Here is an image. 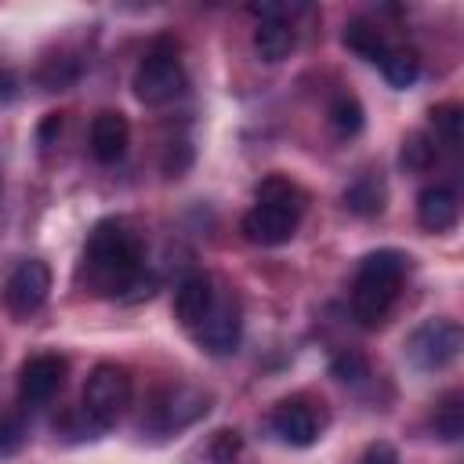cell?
<instances>
[{
  "label": "cell",
  "instance_id": "6da1fadb",
  "mask_svg": "<svg viewBox=\"0 0 464 464\" xmlns=\"http://www.w3.org/2000/svg\"><path fill=\"white\" fill-rule=\"evenodd\" d=\"M80 279L98 297H120V301H141L156 286L152 272L145 268L141 239L123 218H105L91 228L83 243Z\"/></svg>",
  "mask_w": 464,
  "mask_h": 464
},
{
  "label": "cell",
  "instance_id": "7a4b0ae2",
  "mask_svg": "<svg viewBox=\"0 0 464 464\" xmlns=\"http://www.w3.org/2000/svg\"><path fill=\"white\" fill-rule=\"evenodd\" d=\"M301 218H304V192L290 178L268 174L254 192V207L243 214V236L257 246H279L294 239Z\"/></svg>",
  "mask_w": 464,
  "mask_h": 464
},
{
  "label": "cell",
  "instance_id": "3957f363",
  "mask_svg": "<svg viewBox=\"0 0 464 464\" xmlns=\"http://www.w3.org/2000/svg\"><path fill=\"white\" fill-rule=\"evenodd\" d=\"M406 261L410 257L402 250H373L359 261L352 283V315L362 326H381L388 319L406 279Z\"/></svg>",
  "mask_w": 464,
  "mask_h": 464
},
{
  "label": "cell",
  "instance_id": "277c9868",
  "mask_svg": "<svg viewBox=\"0 0 464 464\" xmlns=\"http://www.w3.org/2000/svg\"><path fill=\"white\" fill-rule=\"evenodd\" d=\"M185 62L170 40H156L134 69V94L141 105H167L185 91Z\"/></svg>",
  "mask_w": 464,
  "mask_h": 464
},
{
  "label": "cell",
  "instance_id": "5b68a950",
  "mask_svg": "<svg viewBox=\"0 0 464 464\" xmlns=\"http://www.w3.org/2000/svg\"><path fill=\"white\" fill-rule=\"evenodd\" d=\"M130 377L116 362H98L83 384V413L94 420V428H112L127 406H130Z\"/></svg>",
  "mask_w": 464,
  "mask_h": 464
},
{
  "label": "cell",
  "instance_id": "8992f818",
  "mask_svg": "<svg viewBox=\"0 0 464 464\" xmlns=\"http://www.w3.org/2000/svg\"><path fill=\"white\" fill-rule=\"evenodd\" d=\"M460 344H464V334L453 319H428L410 334L406 355L417 370H446L460 355Z\"/></svg>",
  "mask_w": 464,
  "mask_h": 464
},
{
  "label": "cell",
  "instance_id": "52a82bcc",
  "mask_svg": "<svg viewBox=\"0 0 464 464\" xmlns=\"http://www.w3.org/2000/svg\"><path fill=\"white\" fill-rule=\"evenodd\" d=\"M192 337L199 348H207L210 355H232L239 348V337H243V312H239V301L225 290L214 294V304L207 308V315L192 326Z\"/></svg>",
  "mask_w": 464,
  "mask_h": 464
},
{
  "label": "cell",
  "instance_id": "ba28073f",
  "mask_svg": "<svg viewBox=\"0 0 464 464\" xmlns=\"http://www.w3.org/2000/svg\"><path fill=\"white\" fill-rule=\"evenodd\" d=\"M47 294H51V268H47L40 257L22 261V265L7 276V283H4V304H7V312L18 315V319L40 312L44 301H47Z\"/></svg>",
  "mask_w": 464,
  "mask_h": 464
},
{
  "label": "cell",
  "instance_id": "9c48e42d",
  "mask_svg": "<svg viewBox=\"0 0 464 464\" xmlns=\"http://www.w3.org/2000/svg\"><path fill=\"white\" fill-rule=\"evenodd\" d=\"M65 373H69V362L58 355V352H40L33 359H25L22 373H18V395L25 406H44L51 402L62 384H65Z\"/></svg>",
  "mask_w": 464,
  "mask_h": 464
},
{
  "label": "cell",
  "instance_id": "30bf717a",
  "mask_svg": "<svg viewBox=\"0 0 464 464\" xmlns=\"http://www.w3.org/2000/svg\"><path fill=\"white\" fill-rule=\"evenodd\" d=\"M250 14H257V29H254V51L265 58V62H283L294 44H297V33H294V22L286 18V7H276V4H254Z\"/></svg>",
  "mask_w": 464,
  "mask_h": 464
},
{
  "label": "cell",
  "instance_id": "8fae6325",
  "mask_svg": "<svg viewBox=\"0 0 464 464\" xmlns=\"http://www.w3.org/2000/svg\"><path fill=\"white\" fill-rule=\"evenodd\" d=\"M268 424H272L276 439L286 446H312L319 439V417L304 399H283L272 410Z\"/></svg>",
  "mask_w": 464,
  "mask_h": 464
},
{
  "label": "cell",
  "instance_id": "7c38bea8",
  "mask_svg": "<svg viewBox=\"0 0 464 464\" xmlns=\"http://www.w3.org/2000/svg\"><path fill=\"white\" fill-rule=\"evenodd\" d=\"M127 145H130V123L123 112L105 109L91 120V156L98 163H105V167L120 163L127 156Z\"/></svg>",
  "mask_w": 464,
  "mask_h": 464
},
{
  "label": "cell",
  "instance_id": "4fadbf2b",
  "mask_svg": "<svg viewBox=\"0 0 464 464\" xmlns=\"http://www.w3.org/2000/svg\"><path fill=\"white\" fill-rule=\"evenodd\" d=\"M214 283L203 276V272H192V276H185L181 283H178V290H174V315H178V323L185 326V330H192L203 315H207V308L214 304Z\"/></svg>",
  "mask_w": 464,
  "mask_h": 464
},
{
  "label": "cell",
  "instance_id": "5bb4252c",
  "mask_svg": "<svg viewBox=\"0 0 464 464\" xmlns=\"http://www.w3.org/2000/svg\"><path fill=\"white\" fill-rule=\"evenodd\" d=\"M457 214H460V203L450 185H428L417 196V221L428 232H450L457 225Z\"/></svg>",
  "mask_w": 464,
  "mask_h": 464
},
{
  "label": "cell",
  "instance_id": "9a60e30c",
  "mask_svg": "<svg viewBox=\"0 0 464 464\" xmlns=\"http://www.w3.org/2000/svg\"><path fill=\"white\" fill-rule=\"evenodd\" d=\"M377 65H381V76H384L392 87H399V91L413 87L417 76H420V58H417L413 47H388Z\"/></svg>",
  "mask_w": 464,
  "mask_h": 464
},
{
  "label": "cell",
  "instance_id": "2e32d148",
  "mask_svg": "<svg viewBox=\"0 0 464 464\" xmlns=\"http://www.w3.org/2000/svg\"><path fill=\"white\" fill-rule=\"evenodd\" d=\"M344 44H348V51H355L359 58H366V62H381V54L392 47L388 40H384V33H381V25H373V22H366V18H355V22H348L344 25Z\"/></svg>",
  "mask_w": 464,
  "mask_h": 464
},
{
  "label": "cell",
  "instance_id": "e0dca14e",
  "mask_svg": "<svg viewBox=\"0 0 464 464\" xmlns=\"http://www.w3.org/2000/svg\"><path fill=\"white\" fill-rule=\"evenodd\" d=\"M384 185L373 178V174H362L348 192H344V203L355 210V214H377L384 203Z\"/></svg>",
  "mask_w": 464,
  "mask_h": 464
},
{
  "label": "cell",
  "instance_id": "ac0fdd59",
  "mask_svg": "<svg viewBox=\"0 0 464 464\" xmlns=\"http://www.w3.org/2000/svg\"><path fill=\"white\" fill-rule=\"evenodd\" d=\"M435 435L446 442H457L464 435V410H460V392H450L435 406Z\"/></svg>",
  "mask_w": 464,
  "mask_h": 464
},
{
  "label": "cell",
  "instance_id": "d6986e66",
  "mask_svg": "<svg viewBox=\"0 0 464 464\" xmlns=\"http://www.w3.org/2000/svg\"><path fill=\"white\" fill-rule=\"evenodd\" d=\"M330 127H334L341 138L359 134V130H362V105H359L352 94L334 98V105H330Z\"/></svg>",
  "mask_w": 464,
  "mask_h": 464
},
{
  "label": "cell",
  "instance_id": "ffe728a7",
  "mask_svg": "<svg viewBox=\"0 0 464 464\" xmlns=\"http://www.w3.org/2000/svg\"><path fill=\"white\" fill-rule=\"evenodd\" d=\"M431 127L446 149H460V105L450 102V105L431 109Z\"/></svg>",
  "mask_w": 464,
  "mask_h": 464
},
{
  "label": "cell",
  "instance_id": "44dd1931",
  "mask_svg": "<svg viewBox=\"0 0 464 464\" xmlns=\"http://www.w3.org/2000/svg\"><path fill=\"white\" fill-rule=\"evenodd\" d=\"M431 160H435V145H428L420 134L406 141V149H402V163H406L410 170H424Z\"/></svg>",
  "mask_w": 464,
  "mask_h": 464
},
{
  "label": "cell",
  "instance_id": "7402d4cb",
  "mask_svg": "<svg viewBox=\"0 0 464 464\" xmlns=\"http://www.w3.org/2000/svg\"><path fill=\"white\" fill-rule=\"evenodd\" d=\"M359 464H399V453H395L388 442H373V446L362 453Z\"/></svg>",
  "mask_w": 464,
  "mask_h": 464
}]
</instances>
